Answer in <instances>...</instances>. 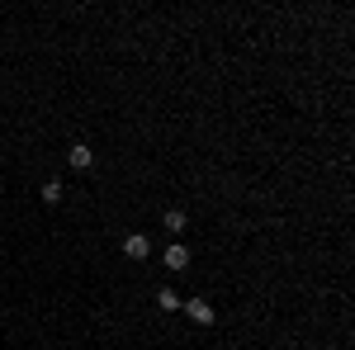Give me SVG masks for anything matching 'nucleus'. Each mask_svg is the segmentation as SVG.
Listing matches in <instances>:
<instances>
[{"mask_svg":"<svg viewBox=\"0 0 355 350\" xmlns=\"http://www.w3.org/2000/svg\"><path fill=\"white\" fill-rule=\"evenodd\" d=\"M162 261H166V270L185 274V270H190V246H185V242H171V246H166V256H162Z\"/></svg>","mask_w":355,"mask_h":350,"instance_id":"1","label":"nucleus"},{"mask_svg":"<svg viewBox=\"0 0 355 350\" xmlns=\"http://www.w3.org/2000/svg\"><path fill=\"white\" fill-rule=\"evenodd\" d=\"M123 256H128V261H147V256H152V242H147L142 232H133V237H123Z\"/></svg>","mask_w":355,"mask_h":350,"instance_id":"4","label":"nucleus"},{"mask_svg":"<svg viewBox=\"0 0 355 350\" xmlns=\"http://www.w3.org/2000/svg\"><path fill=\"white\" fill-rule=\"evenodd\" d=\"M38 194H43V204H62V180H43Z\"/></svg>","mask_w":355,"mask_h":350,"instance_id":"7","label":"nucleus"},{"mask_svg":"<svg viewBox=\"0 0 355 350\" xmlns=\"http://www.w3.org/2000/svg\"><path fill=\"white\" fill-rule=\"evenodd\" d=\"M322 350H341V346H322Z\"/></svg>","mask_w":355,"mask_h":350,"instance_id":"8","label":"nucleus"},{"mask_svg":"<svg viewBox=\"0 0 355 350\" xmlns=\"http://www.w3.org/2000/svg\"><path fill=\"white\" fill-rule=\"evenodd\" d=\"M180 303H185V298L175 294V289H157V308H162V313H180Z\"/></svg>","mask_w":355,"mask_h":350,"instance_id":"6","label":"nucleus"},{"mask_svg":"<svg viewBox=\"0 0 355 350\" xmlns=\"http://www.w3.org/2000/svg\"><path fill=\"white\" fill-rule=\"evenodd\" d=\"M67 166H71V170H90V166H95V152H90L85 142H71V147H67Z\"/></svg>","mask_w":355,"mask_h":350,"instance_id":"3","label":"nucleus"},{"mask_svg":"<svg viewBox=\"0 0 355 350\" xmlns=\"http://www.w3.org/2000/svg\"><path fill=\"white\" fill-rule=\"evenodd\" d=\"M162 227L171 232V237H180V232L190 227V218H185V209H166V213H162Z\"/></svg>","mask_w":355,"mask_h":350,"instance_id":"5","label":"nucleus"},{"mask_svg":"<svg viewBox=\"0 0 355 350\" xmlns=\"http://www.w3.org/2000/svg\"><path fill=\"white\" fill-rule=\"evenodd\" d=\"M180 308L190 313L194 326H214V303H209V298H190V303H180Z\"/></svg>","mask_w":355,"mask_h":350,"instance_id":"2","label":"nucleus"}]
</instances>
